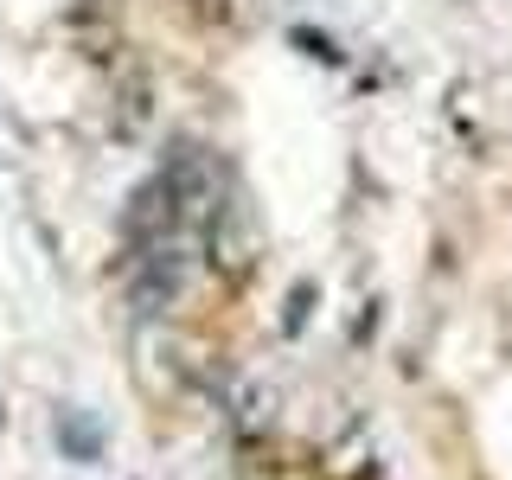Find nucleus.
Here are the masks:
<instances>
[{"instance_id": "f257e3e1", "label": "nucleus", "mask_w": 512, "mask_h": 480, "mask_svg": "<svg viewBox=\"0 0 512 480\" xmlns=\"http://www.w3.org/2000/svg\"><path fill=\"white\" fill-rule=\"evenodd\" d=\"M135 276H128V308H135L141 320L167 314L173 295H180L186 282V250L173 244V237H154V244H135Z\"/></svg>"}, {"instance_id": "f03ea898", "label": "nucleus", "mask_w": 512, "mask_h": 480, "mask_svg": "<svg viewBox=\"0 0 512 480\" xmlns=\"http://www.w3.org/2000/svg\"><path fill=\"white\" fill-rule=\"evenodd\" d=\"M58 442H64L71 461H96V455H103V429L84 423L77 410H58Z\"/></svg>"}, {"instance_id": "7ed1b4c3", "label": "nucleus", "mask_w": 512, "mask_h": 480, "mask_svg": "<svg viewBox=\"0 0 512 480\" xmlns=\"http://www.w3.org/2000/svg\"><path fill=\"white\" fill-rule=\"evenodd\" d=\"M288 45H301L314 64H346V52L327 39V32H314V26H288Z\"/></svg>"}, {"instance_id": "20e7f679", "label": "nucleus", "mask_w": 512, "mask_h": 480, "mask_svg": "<svg viewBox=\"0 0 512 480\" xmlns=\"http://www.w3.org/2000/svg\"><path fill=\"white\" fill-rule=\"evenodd\" d=\"M308 314H314V282H301L295 301L282 308V333H301V327H308Z\"/></svg>"}]
</instances>
